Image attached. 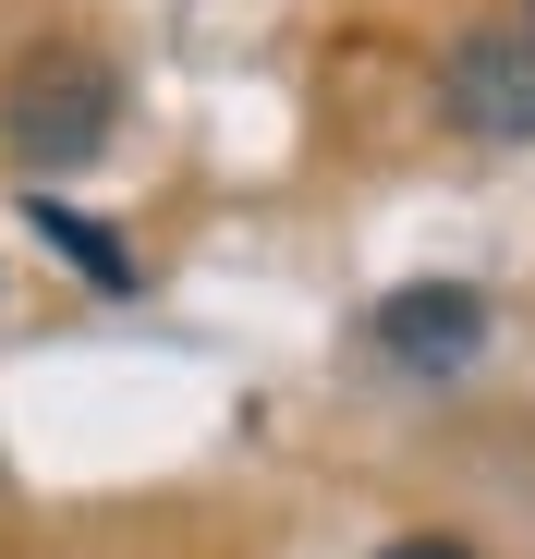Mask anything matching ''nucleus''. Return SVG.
I'll return each mask as SVG.
<instances>
[{"label":"nucleus","instance_id":"obj_1","mask_svg":"<svg viewBox=\"0 0 535 559\" xmlns=\"http://www.w3.org/2000/svg\"><path fill=\"white\" fill-rule=\"evenodd\" d=\"M122 122V73L98 49H37L13 61V85H0V146H13L25 170H85L110 146Z\"/></svg>","mask_w":535,"mask_h":559},{"label":"nucleus","instance_id":"obj_2","mask_svg":"<svg viewBox=\"0 0 535 559\" xmlns=\"http://www.w3.org/2000/svg\"><path fill=\"white\" fill-rule=\"evenodd\" d=\"M438 98H451V122L487 134V146H535V13H523V25H475V37H451Z\"/></svg>","mask_w":535,"mask_h":559},{"label":"nucleus","instance_id":"obj_3","mask_svg":"<svg viewBox=\"0 0 535 559\" xmlns=\"http://www.w3.org/2000/svg\"><path fill=\"white\" fill-rule=\"evenodd\" d=\"M378 353L402 365V378H463V365L487 353V293H463V280H414V293L378 305Z\"/></svg>","mask_w":535,"mask_h":559},{"label":"nucleus","instance_id":"obj_4","mask_svg":"<svg viewBox=\"0 0 535 559\" xmlns=\"http://www.w3.org/2000/svg\"><path fill=\"white\" fill-rule=\"evenodd\" d=\"M25 219H37V243H49V255H73V267H85V293H146L134 243H122V231H98L85 207H61V195H25Z\"/></svg>","mask_w":535,"mask_h":559},{"label":"nucleus","instance_id":"obj_5","mask_svg":"<svg viewBox=\"0 0 535 559\" xmlns=\"http://www.w3.org/2000/svg\"><path fill=\"white\" fill-rule=\"evenodd\" d=\"M378 559H475L463 535H402V547H378Z\"/></svg>","mask_w":535,"mask_h":559},{"label":"nucleus","instance_id":"obj_6","mask_svg":"<svg viewBox=\"0 0 535 559\" xmlns=\"http://www.w3.org/2000/svg\"><path fill=\"white\" fill-rule=\"evenodd\" d=\"M523 13H535V0H523Z\"/></svg>","mask_w":535,"mask_h":559}]
</instances>
